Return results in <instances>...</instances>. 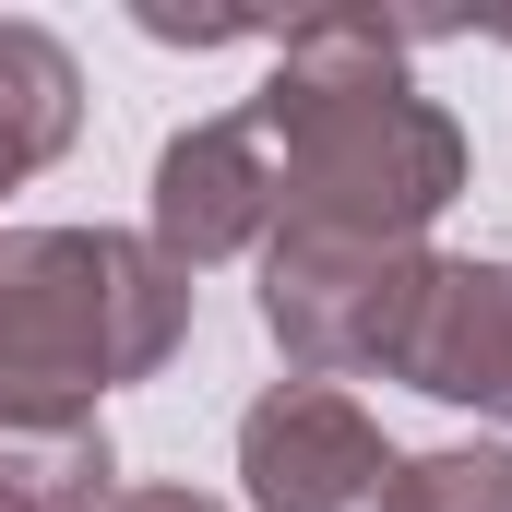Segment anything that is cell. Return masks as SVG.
I'll return each instance as SVG.
<instances>
[{
    "mask_svg": "<svg viewBox=\"0 0 512 512\" xmlns=\"http://www.w3.org/2000/svg\"><path fill=\"white\" fill-rule=\"evenodd\" d=\"M274 155V227L310 239H429V215L465 191V131L405 84V36L370 12H322L274 48L251 96Z\"/></svg>",
    "mask_w": 512,
    "mask_h": 512,
    "instance_id": "1",
    "label": "cell"
},
{
    "mask_svg": "<svg viewBox=\"0 0 512 512\" xmlns=\"http://www.w3.org/2000/svg\"><path fill=\"white\" fill-rule=\"evenodd\" d=\"M191 334V274L120 227H0V417H96Z\"/></svg>",
    "mask_w": 512,
    "mask_h": 512,
    "instance_id": "2",
    "label": "cell"
},
{
    "mask_svg": "<svg viewBox=\"0 0 512 512\" xmlns=\"http://www.w3.org/2000/svg\"><path fill=\"white\" fill-rule=\"evenodd\" d=\"M429 274H441V251H417V239H310V227H274L262 239V334L286 346L298 382L346 393L358 370L405 358Z\"/></svg>",
    "mask_w": 512,
    "mask_h": 512,
    "instance_id": "3",
    "label": "cell"
},
{
    "mask_svg": "<svg viewBox=\"0 0 512 512\" xmlns=\"http://www.w3.org/2000/svg\"><path fill=\"white\" fill-rule=\"evenodd\" d=\"M239 477L251 512H393L405 453L382 441V417L334 382H274L239 417Z\"/></svg>",
    "mask_w": 512,
    "mask_h": 512,
    "instance_id": "4",
    "label": "cell"
},
{
    "mask_svg": "<svg viewBox=\"0 0 512 512\" xmlns=\"http://www.w3.org/2000/svg\"><path fill=\"white\" fill-rule=\"evenodd\" d=\"M262 239H274V155H262L251 108L239 120H191L155 155V251L179 274H203V262H239Z\"/></svg>",
    "mask_w": 512,
    "mask_h": 512,
    "instance_id": "5",
    "label": "cell"
},
{
    "mask_svg": "<svg viewBox=\"0 0 512 512\" xmlns=\"http://www.w3.org/2000/svg\"><path fill=\"white\" fill-rule=\"evenodd\" d=\"M393 382L441 393V405H477V417H512V262H441L429 274Z\"/></svg>",
    "mask_w": 512,
    "mask_h": 512,
    "instance_id": "6",
    "label": "cell"
},
{
    "mask_svg": "<svg viewBox=\"0 0 512 512\" xmlns=\"http://www.w3.org/2000/svg\"><path fill=\"white\" fill-rule=\"evenodd\" d=\"M72 131H84V72H72V48H60L48 24H12V12H0V191L36 179L48 155H72Z\"/></svg>",
    "mask_w": 512,
    "mask_h": 512,
    "instance_id": "7",
    "label": "cell"
},
{
    "mask_svg": "<svg viewBox=\"0 0 512 512\" xmlns=\"http://www.w3.org/2000/svg\"><path fill=\"white\" fill-rule=\"evenodd\" d=\"M120 453L96 417H0V489L24 512H108L120 489Z\"/></svg>",
    "mask_w": 512,
    "mask_h": 512,
    "instance_id": "8",
    "label": "cell"
},
{
    "mask_svg": "<svg viewBox=\"0 0 512 512\" xmlns=\"http://www.w3.org/2000/svg\"><path fill=\"white\" fill-rule=\"evenodd\" d=\"M393 512H512V453H501V441H441V453H405Z\"/></svg>",
    "mask_w": 512,
    "mask_h": 512,
    "instance_id": "9",
    "label": "cell"
},
{
    "mask_svg": "<svg viewBox=\"0 0 512 512\" xmlns=\"http://www.w3.org/2000/svg\"><path fill=\"white\" fill-rule=\"evenodd\" d=\"M108 512H227V501H203V489H120Z\"/></svg>",
    "mask_w": 512,
    "mask_h": 512,
    "instance_id": "10",
    "label": "cell"
},
{
    "mask_svg": "<svg viewBox=\"0 0 512 512\" xmlns=\"http://www.w3.org/2000/svg\"><path fill=\"white\" fill-rule=\"evenodd\" d=\"M0 512H24V501H12V489H0Z\"/></svg>",
    "mask_w": 512,
    "mask_h": 512,
    "instance_id": "11",
    "label": "cell"
}]
</instances>
